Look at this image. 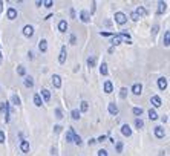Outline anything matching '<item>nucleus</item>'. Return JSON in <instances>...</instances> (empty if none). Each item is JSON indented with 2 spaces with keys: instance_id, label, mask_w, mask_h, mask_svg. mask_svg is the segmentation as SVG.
I'll list each match as a JSON object with an SVG mask.
<instances>
[{
  "instance_id": "nucleus-22",
  "label": "nucleus",
  "mask_w": 170,
  "mask_h": 156,
  "mask_svg": "<svg viewBox=\"0 0 170 156\" xmlns=\"http://www.w3.org/2000/svg\"><path fill=\"white\" fill-rule=\"evenodd\" d=\"M112 90H113V86H112L110 81L104 83V92H106V94H112Z\"/></svg>"
},
{
  "instance_id": "nucleus-35",
  "label": "nucleus",
  "mask_w": 170,
  "mask_h": 156,
  "mask_svg": "<svg viewBox=\"0 0 170 156\" xmlns=\"http://www.w3.org/2000/svg\"><path fill=\"white\" fill-rule=\"evenodd\" d=\"M17 74L22 75V77H25V75H26V69H25L23 66H19V68H17Z\"/></svg>"
},
{
  "instance_id": "nucleus-44",
  "label": "nucleus",
  "mask_w": 170,
  "mask_h": 156,
  "mask_svg": "<svg viewBox=\"0 0 170 156\" xmlns=\"http://www.w3.org/2000/svg\"><path fill=\"white\" fill-rule=\"evenodd\" d=\"M106 139H107V136H106V135H101V136L97 139V142H103V141H106Z\"/></svg>"
},
{
  "instance_id": "nucleus-1",
  "label": "nucleus",
  "mask_w": 170,
  "mask_h": 156,
  "mask_svg": "<svg viewBox=\"0 0 170 156\" xmlns=\"http://www.w3.org/2000/svg\"><path fill=\"white\" fill-rule=\"evenodd\" d=\"M115 22L118 25H124L127 22V16L124 12H115Z\"/></svg>"
},
{
  "instance_id": "nucleus-9",
  "label": "nucleus",
  "mask_w": 170,
  "mask_h": 156,
  "mask_svg": "<svg viewBox=\"0 0 170 156\" xmlns=\"http://www.w3.org/2000/svg\"><path fill=\"white\" fill-rule=\"evenodd\" d=\"M66 55H68V51H66V46H63L61 51H60V57H58V61L63 64L64 61H66Z\"/></svg>"
},
{
  "instance_id": "nucleus-8",
  "label": "nucleus",
  "mask_w": 170,
  "mask_h": 156,
  "mask_svg": "<svg viewBox=\"0 0 170 156\" xmlns=\"http://www.w3.org/2000/svg\"><path fill=\"white\" fill-rule=\"evenodd\" d=\"M123 43V37L120 35V34H113L112 35V45L113 46H118V45H121Z\"/></svg>"
},
{
  "instance_id": "nucleus-38",
  "label": "nucleus",
  "mask_w": 170,
  "mask_h": 156,
  "mask_svg": "<svg viewBox=\"0 0 170 156\" xmlns=\"http://www.w3.org/2000/svg\"><path fill=\"white\" fill-rule=\"evenodd\" d=\"M5 139H6V135H5V132H3V130H0V144H3V142H5Z\"/></svg>"
},
{
  "instance_id": "nucleus-49",
  "label": "nucleus",
  "mask_w": 170,
  "mask_h": 156,
  "mask_svg": "<svg viewBox=\"0 0 170 156\" xmlns=\"http://www.w3.org/2000/svg\"><path fill=\"white\" fill-rule=\"evenodd\" d=\"M69 12H71V17H72V19H75V11H74V8H71V11H69Z\"/></svg>"
},
{
  "instance_id": "nucleus-28",
  "label": "nucleus",
  "mask_w": 170,
  "mask_h": 156,
  "mask_svg": "<svg viewBox=\"0 0 170 156\" xmlns=\"http://www.w3.org/2000/svg\"><path fill=\"white\" fill-rule=\"evenodd\" d=\"M71 116H72V120H80V112H78L77 109H74L71 112Z\"/></svg>"
},
{
  "instance_id": "nucleus-20",
  "label": "nucleus",
  "mask_w": 170,
  "mask_h": 156,
  "mask_svg": "<svg viewBox=\"0 0 170 156\" xmlns=\"http://www.w3.org/2000/svg\"><path fill=\"white\" fill-rule=\"evenodd\" d=\"M95 63H97V57H95V55H90V57L87 58V66H89L90 69L95 66Z\"/></svg>"
},
{
  "instance_id": "nucleus-7",
  "label": "nucleus",
  "mask_w": 170,
  "mask_h": 156,
  "mask_svg": "<svg viewBox=\"0 0 170 156\" xmlns=\"http://www.w3.org/2000/svg\"><path fill=\"white\" fill-rule=\"evenodd\" d=\"M6 17H8L9 20L17 19V9H16V8H9V9L6 11Z\"/></svg>"
},
{
  "instance_id": "nucleus-43",
  "label": "nucleus",
  "mask_w": 170,
  "mask_h": 156,
  "mask_svg": "<svg viewBox=\"0 0 170 156\" xmlns=\"http://www.w3.org/2000/svg\"><path fill=\"white\" fill-rule=\"evenodd\" d=\"M98 156H107V152L104 149H101V150H98Z\"/></svg>"
},
{
  "instance_id": "nucleus-37",
  "label": "nucleus",
  "mask_w": 170,
  "mask_h": 156,
  "mask_svg": "<svg viewBox=\"0 0 170 156\" xmlns=\"http://www.w3.org/2000/svg\"><path fill=\"white\" fill-rule=\"evenodd\" d=\"M81 110H83V112H87V110H89V104H87L86 101H81Z\"/></svg>"
},
{
  "instance_id": "nucleus-12",
  "label": "nucleus",
  "mask_w": 170,
  "mask_h": 156,
  "mask_svg": "<svg viewBox=\"0 0 170 156\" xmlns=\"http://www.w3.org/2000/svg\"><path fill=\"white\" fill-rule=\"evenodd\" d=\"M52 84H54V87H57V89L61 86V78H60V75L55 74L54 77H52Z\"/></svg>"
},
{
  "instance_id": "nucleus-16",
  "label": "nucleus",
  "mask_w": 170,
  "mask_h": 156,
  "mask_svg": "<svg viewBox=\"0 0 170 156\" xmlns=\"http://www.w3.org/2000/svg\"><path fill=\"white\" fill-rule=\"evenodd\" d=\"M38 49H40L42 52H46V51H48V42L45 40V38L38 42Z\"/></svg>"
},
{
  "instance_id": "nucleus-5",
  "label": "nucleus",
  "mask_w": 170,
  "mask_h": 156,
  "mask_svg": "<svg viewBox=\"0 0 170 156\" xmlns=\"http://www.w3.org/2000/svg\"><path fill=\"white\" fill-rule=\"evenodd\" d=\"M121 133H123L124 136H127V138L132 135V129H130L129 124H123V126H121Z\"/></svg>"
},
{
  "instance_id": "nucleus-23",
  "label": "nucleus",
  "mask_w": 170,
  "mask_h": 156,
  "mask_svg": "<svg viewBox=\"0 0 170 156\" xmlns=\"http://www.w3.org/2000/svg\"><path fill=\"white\" fill-rule=\"evenodd\" d=\"M135 14H136L138 17H141V16H146V14H147V11H146L144 8H142V6H138V8H136V11H135Z\"/></svg>"
},
{
  "instance_id": "nucleus-14",
  "label": "nucleus",
  "mask_w": 170,
  "mask_h": 156,
  "mask_svg": "<svg viewBox=\"0 0 170 156\" xmlns=\"http://www.w3.org/2000/svg\"><path fill=\"white\" fill-rule=\"evenodd\" d=\"M40 97H43V100H42V101H45V103H49V100H51V92H49L48 89H43Z\"/></svg>"
},
{
  "instance_id": "nucleus-17",
  "label": "nucleus",
  "mask_w": 170,
  "mask_h": 156,
  "mask_svg": "<svg viewBox=\"0 0 170 156\" xmlns=\"http://www.w3.org/2000/svg\"><path fill=\"white\" fill-rule=\"evenodd\" d=\"M74 132H75V129H74V127H69V132L66 133V142H72V139H74Z\"/></svg>"
},
{
  "instance_id": "nucleus-3",
  "label": "nucleus",
  "mask_w": 170,
  "mask_h": 156,
  "mask_svg": "<svg viewBox=\"0 0 170 156\" xmlns=\"http://www.w3.org/2000/svg\"><path fill=\"white\" fill-rule=\"evenodd\" d=\"M150 103L153 104V107H161V106H163V101H161V98H160L158 95H153V97L150 98Z\"/></svg>"
},
{
  "instance_id": "nucleus-19",
  "label": "nucleus",
  "mask_w": 170,
  "mask_h": 156,
  "mask_svg": "<svg viewBox=\"0 0 170 156\" xmlns=\"http://www.w3.org/2000/svg\"><path fill=\"white\" fill-rule=\"evenodd\" d=\"M23 83H25L26 87H29V89L34 87V80H32V77H25V81H23Z\"/></svg>"
},
{
  "instance_id": "nucleus-48",
  "label": "nucleus",
  "mask_w": 170,
  "mask_h": 156,
  "mask_svg": "<svg viewBox=\"0 0 170 156\" xmlns=\"http://www.w3.org/2000/svg\"><path fill=\"white\" fill-rule=\"evenodd\" d=\"M51 153L55 156V155H57V147H52V149H51Z\"/></svg>"
},
{
  "instance_id": "nucleus-13",
  "label": "nucleus",
  "mask_w": 170,
  "mask_h": 156,
  "mask_svg": "<svg viewBox=\"0 0 170 156\" xmlns=\"http://www.w3.org/2000/svg\"><path fill=\"white\" fill-rule=\"evenodd\" d=\"M68 28H69V26H68V22H66V20H61V22L58 23V31H60V32H66Z\"/></svg>"
},
{
  "instance_id": "nucleus-34",
  "label": "nucleus",
  "mask_w": 170,
  "mask_h": 156,
  "mask_svg": "<svg viewBox=\"0 0 170 156\" xmlns=\"http://www.w3.org/2000/svg\"><path fill=\"white\" fill-rule=\"evenodd\" d=\"M11 101H12V104H16V106H19V104L22 103V101H20V98H19L17 95H12V98H11Z\"/></svg>"
},
{
  "instance_id": "nucleus-2",
  "label": "nucleus",
  "mask_w": 170,
  "mask_h": 156,
  "mask_svg": "<svg viewBox=\"0 0 170 156\" xmlns=\"http://www.w3.org/2000/svg\"><path fill=\"white\" fill-rule=\"evenodd\" d=\"M23 35L25 37H29V38L34 35V28H32L31 25H26L25 28H23Z\"/></svg>"
},
{
  "instance_id": "nucleus-18",
  "label": "nucleus",
  "mask_w": 170,
  "mask_h": 156,
  "mask_svg": "<svg viewBox=\"0 0 170 156\" xmlns=\"http://www.w3.org/2000/svg\"><path fill=\"white\" fill-rule=\"evenodd\" d=\"M34 104H35L37 107H42L43 101H42V97H40V94H35V95H34Z\"/></svg>"
},
{
  "instance_id": "nucleus-47",
  "label": "nucleus",
  "mask_w": 170,
  "mask_h": 156,
  "mask_svg": "<svg viewBox=\"0 0 170 156\" xmlns=\"http://www.w3.org/2000/svg\"><path fill=\"white\" fill-rule=\"evenodd\" d=\"M152 32H153V35H155L156 32H158V26H156V25H155L153 28H152Z\"/></svg>"
},
{
  "instance_id": "nucleus-46",
  "label": "nucleus",
  "mask_w": 170,
  "mask_h": 156,
  "mask_svg": "<svg viewBox=\"0 0 170 156\" xmlns=\"http://www.w3.org/2000/svg\"><path fill=\"white\" fill-rule=\"evenodd\" d=\"M101 35H103V37H110V35H113V34H112V32H101Z\"/></svg>"
},
{
  "instance_id": "nucleus-27",
  "label": "nucleus",
  "mask_w": 170,
  "mask_h": 156,
  "mask_svg": "<svg viewBox=\"0 0 170 156\" xmlns=\"http://www.w3.org/2000/svg\"><path fill=\"white\" fill-rule=\"evenodd\" d=\"M74 142H75L77 146H81V142H83L81 138H80V135H77L75 132H74Z\"/></svg>"
},
{
  "instance_id": "nucleus-15",
  "label": "nucleus",
  "mask_w": 170,
  "mask_h": 156,
  "mask_svg": "<svg viewBox=\"0 0 170 156\" xmlns=\"http://www.w3.org/2000/svg\"><path fill=\"white\" fill-rule=\"evenodd\" d=\"M20 149H22L23 153H29V142L23 139V141L20 142Z\"/></svg>"
},
{
  "instance_id": "nucleus-41",
  "label": "nucleus",
  "mask_w": 170,
  "mask_h": 156,
  "mask_svg": "<svg viewBox=\"0 0 170 156\" xmlns=\"http://www.w3.org/2000/svg\"><path fill=\"white\" fill-rule=\"evenodd\" d=\"M130 19H132L133 22H138V20H139V17L135 14V12H132V14H130Z\"/></svg>"
},
{
  "instance_id": "nucleus-42",
  "label": "nucleus",
  "mask_w": 170,
  "mask_h": 156,
  "mask_svg": "<svg viewBox=\"0 0 170 156\" xmlns=\"http://www.w3.org/2000/svg\"><path fill=\"white\" fill-rule=\"evenodd\" d=\"M61 129H63V127L57 124V126H54V132H55V133H60V132H61Z\"/></svg>"
},
{
  "instance_id": "nucleus-45",
  "label": "nucleus",
  "mask_w": 170,
  "mask_h": 156,
  "mask_svg": "<svg viewBox=\"0 0 170 156\" xmlns=\"http://www.w3.org/2000/svg\"><path fill=\"white\" fill-rule=\"evenodd\" d=\"M95 142H97V139H94V138H90V139L87 141V144H89V146H94Z\"/></svg>"
},
{
  "instance_id": "nucleus-29",
  "label": "nucleus",
  "mask_w": 170,
  "mask_h": 156,
  "mask_svg": "<svg viewBox=\"0 0 170 156\" xmlns=\"http://www.w3.org/2000/svg\"><path fill=\"white\" fill-rule=\"evenodd\" d=\"M163 42H164V46H169V45H170V43H169V42H170V32H169V31L164 34V40H163Z\"/></svg>"
},
{
  "instance_id": "nucleus-51",
  "label": "nucleus",
  "mask_w": 170,
  "mask_h": 156,
  "mask_svg": "<svg viewBox=\"0 0 170 156\" xmlns=\"http://www.w3.org/2000/svg\"><path fill=\"white\" fill-rule=\"evenodd\" d=\"M161 121H163V123H167V116H166V115L161 116Z\"/></svg>"
},
{
  "instance_id": "nucleus-40",
  "label": "nucleus",
  "mask_w": 170,
  "mask_h": 156,
  "mask_svg": "<svg viewBox=\"0 0 170 156\" xmlns=\"http://www.w3.org/2000/svg\"><path fill=\"white\" fill-rule=\"evenodd\" d=\"M69 43H71V45H77V37H75L74 34L71 35V40H69Z\"/></svg>"
},
{
  "instance_id": "nucleus-11",
  "label": "nucleus",
  "mask_w": 170,
  "mask_h": 156,
  "mask_svg": "<svg viewBox=\"0 0 170 156\" xmlns=\"http://www.w3.org/2000/svg\"><path fill=\"white\" fill-rule=\"evenodd\" d=\"M132 92H133L135 95H141V92H142V86H141L139 83H135V84L132 86Z\"/></svg>"
},
{
  "instance_id": "nucleus-33",
  "label": "nucleus",
  "mask_w": 170,
  "mask_h": 156,
  "mask_svg": "<svg viewBox=\"0 0 170 156\" xmlns=\"http://www.w3.org/2000/svg\"><path fill=\"white\" fill-rule=\"evenodd\" d=\"M55 118H57V120H61V118H63V112H61L60 107L55 109Z\"/></svg>"
},
{
  "instance_id": "nucleus-31",
  "label": "nucleus",
  "mask_w": 170,
  "mask_h": 156,
  "mask_svg": "<svg viewBox=\"0 0 170 156\" xmlns=\"http://www.w3.org/2000/svg\"><path fill=\"white\" fill-rule=\"evenodd\" d=\"M132 112H133L135 116H141V115H142V109H141V107H133Z\"/></svg>"
},
{
  "instance_id": "nucleus-24",
  "label": "nucleus",
  "mask_w": 170,
  "mask_h": 156,
  "mask_svg": "<svg viewBox=\"0 0 170 156\" xmlns=\"http://www.w3.org/2000/svg\"><path fill=\"white\" fill-rule=\"evenodd\" d=\"M100 74H101V75H107V64H106V63H101V66H100Z\"/></svg>"
},
{
  "instance_id": "nucleus-36",
  "label": "nucleus",
  "mask_w": 170,
  "mask_h": 156,
  "mask_svg": "<svg viewBox=\"0 0 170 156\" xmlns=\"http://www.w3.org/2000/svg\"><path fill=\"white\" fill-rule=\"evenodd\" d=\"M120 97H121L123 100H124V98L127 97V89H126V87H123V89L120 90Z\"/></svg>"
},
{
  "instance_id": "nucleus-25",
  "label": "nucleus",
  "mask_w": 170,
  "mask_h": 156,
  "mask_svg": "<svg viewBox=\"0 0 170 156\" xmlns=\"http://www.w3.org/2000/svg\"><path fill=\"white\" fill-rule=\"evenodd\" d=\"M149 118H150L152 121H155V120H158V115H156L155 109H150V110H149Z\"/></svg>"
},
{
  "instance_id": "nucleus-6",
  "label": "nucleus",
  "mask_w": 170,
  "mask_h": 156,
  "mask_svg": "<svg viewBox=\"0 0 170 156\" xmlns=\"http://www.w3.org/2000/svg\"><path fill=\"white\" fill-rule=\"evenodd\" d=\"M107 110H109V113L113 115V116L118 115V106H116L115 103H110V104H109V106H107Z\"/></svg>"
},
{
  "instance_id": "nucleus-50",
  "label": "nucleus",
  "mask_w": 170,
  "mask_h": 156,
  "mask_svg": "<svg viewBox=\"0 0 170 156\" xmlns=\"http://www.w3.org/2000/svg\"><path fill=\"white\" fill-rule=\"evenodd\" d=\"M2 12H3V2L0 0V14H2Z\"/></svg>"
},
{
  "instance_id": "nucleus-39",
  "label": "nucleus",
  "mask_w": 170,
  "mask_h": 156,
  "mask_svg": "<svg viewBox=\"0 0 170 156\" xmlns=\"http://www.w3.org/2000/svg\"><path fill=\"white\" fill-rule=\"evenodd\" d=\"M43 5H45L46 8H51L52 5H54V2H52V0H46V2H43Z\"/></svg>"
},
{
  "instance_id": "nucleus-10",
  "label": "nucleus",
  "mask_w": 170,
  "mask_h": 156,
  "mask_svg": "<svg viewBox=\"0 0 170 156\" xmlns=\"http://www.w3.org/2000/svg\"><path fill=\"white\" fill-rule=\"evenodd\" d=\"M80 19H81L83 23H87V22H90V14L87 11H81L80 12Z\"/></svg>"
},
{
  "instance_id": "nucleus-30",
  "label": "nucleus",
  "mask_w": 170,
  "mask_h": 156,
  "mask_svg": "<svg viewBox=\"0 0 170 156\" xmlns=\"http://www.w3.org/2000/svg\"><path fill=\"white\" fill-rule=\"evenodd\" d=\"M135 126H136V129H142L144 127V121H142L141 118H136L135 120Z\"/></svg>"
},
{
  "instance_id": "nucleus-32",
  "label": "nucleus",
  "mask_w": 170,
  "mask_h": 156,
  "mask_svg": "<svg viewBox=\"0 0 170 156\" xmlns=\"http://www.w3.org/2000/svg\"><path fill=\"white\" fill-rule=\"evenodd\" d=\"M166 6H167V3H164V2H160V8H158V14H163V12L166 11Z\"/></svg>"
},
{
  "instance_id": "nucleus-4",
  "label": "nucleus",
  "mask_w": 170,
  "mask_h": 156,
  "mask_svg": "<svg viewBox=\"0 0 170 156\" xmlns=\"http://www.w3.org/2000/svg\"><path fill=\"white\" fill-rule=\"evenodd\" d=\"M155 136L158 138V139H163V138L166 136L164 129H163V127H160V126H156V127H155Z\"/></svg>"
},
{
  "instance_id": "nucleus-26",
  "label": "nucleus",
  "mask_w": 170,
  "mask_h": 156,
  "mask_svg": "<svg viewBox=\"0 0 170 156\" xmlns=\"http://www.w3.org/2000/svg\"><path fill=\"white\" fill-rule=\"evenodd\" d=\"M115 149H116V153H121L123 152V142L121 141H116L115 142Z\"/></svg>"
},
{
  "instance_id": "nucleus-21",
  "label": "nucleus",
  "mask_w": 170,
  "mask_h": 156,
  "mask_svg": "<svg viewBox=\"0 0 170 156\" xmlns=\"http://www.w3.org/2000/svg\"><path fill=\"white\" fill-rule=\"evenodd\" d=\"M158 87L161 90H166L167 89V80H166V78H160V80H158Z\"/></svg>"
}]
</instances>
